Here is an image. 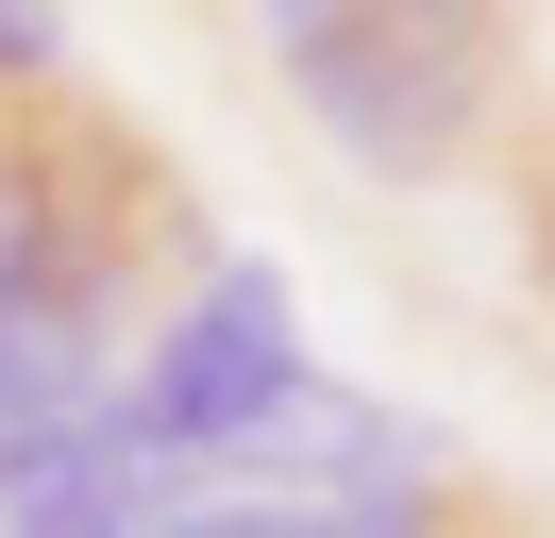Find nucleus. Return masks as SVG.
I'll return each instance as SVG.
<instances>
[{"label":"nucleus","instance_id":"obj_4","mask_svg":"<svg viewBox=\"0 0 555 538\" xmlns=\"http://www.w3.org/2000/svg\"><path fill=\"white\" fill-rule=\"evenodd\" d=\"M68 85V17L51 0H0V101H51Z\"/></svg>","mask_w":555,"mask_h":538},{"label":"nucleus","instance_id":"obj_1","mask_svg":"<svg viewBox=\"0 0 555 538\" xmlns=\"http://www.w3.org/2000/svg\"><path fill=\"white\" fill-rule=\"evenodd\" d=\"M219 235L185 219L169 152H152L118 101L51 85V101H0V320L51 336V354L118 370V320H135L152 269H203Z\"/></svg>","mask_w":555,"mask_h":538},{"label":"nucleus","instance_id":"obj_3","mask_svg":"<svg viewBox=\"0 0 555 538\" xmlns=\"http://www.w3.org/2000/svg\"><path fill=\"white\" fill-rule=\"evenodd\" d=\"M304 387H320V354H304V303H286L270 253H203L169 303H152V336L118 354V421H135L185 488H219Z\"/></svg>","mask_w":555,"mask_h":538},{"label":"nucleus","instance_id":"obj_2","mask_svg":"<svg viewBox=\"0 0 555 538\" xmlns=\"http://www.w3.org/2000/svg\"><path fill=\"white\" fill-rule=\"evenodd\" d=\"M270 67L371 185H454L521 118V17L488 0H286Z\"/></svg>","mask_w":555,"mask_h":538},{"label":"nucleus","instance_id":"obj_5","mask_svg":"<svg viewBox=\"0 0 555 538\" xmlns=\"http://www.w3.org/2000/svg\"><path fill=\"white\" fill-rule=\"evenodd\" d=\"M438 538H555V522H539V504H505V488H472V471H454V522H438Z\"/></svg>","mask_w":555,"mask_h":538}]
</instances>
